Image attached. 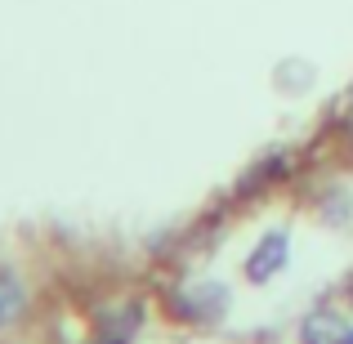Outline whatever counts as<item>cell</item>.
Masks as SVG:
<instances>
[{
    "instance_id": "1",
    "label": "cell",
    "mask_w": 353,
    "mask_h": 344,
    "mask_svg": "<svg viewBox=\"0 0 353 344\" xmlns=\"http://www.w3.org/2000/svg\"><path fill=\"white\" fill-rule=\"evenodd\" d=\"M304 344H353V331L336 313H318V318L304 322Z\"/></svg>"
},
{
    "instance_id": "2",
    "label": "cell",
    "mask_w": 353,
    "mask_h": 344,
    "mask_svg": "<svg viewBox=\"0 0 353 344\" xmlns=\"http://www.w3.org/2000/svg\"><path fill=\"white\" fill-rule=\"evenodd\" d=\"M282 255H286V237H268L264 246H259L255 264H250V277H268L277 264H282Z\"/></svg>"
}]
</instances>
